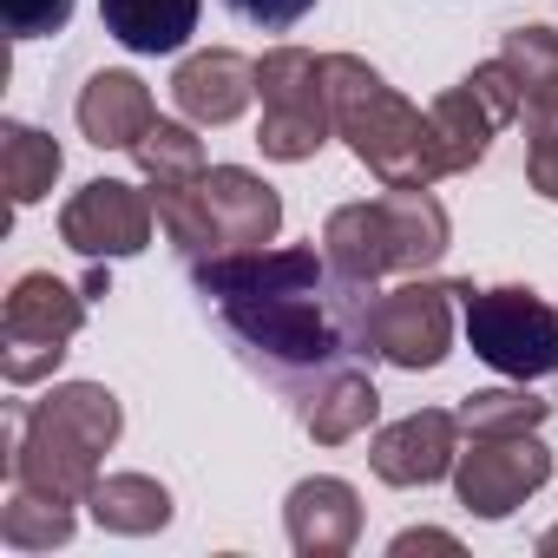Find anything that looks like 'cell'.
I'll return each mask as SVG.
<instances>
[{
    "mask_svg": "<svg viewBox=\"0 0 558 558\" xmlns=\"http://www.w3.org/2000/svg\"><path fill=\"white\" fill-rule=\"evenodd\" d=\"M191 283H197L204 310L217 316V329L230 336V349L243 355V368H256L290 401H303L342 362H362V355L375 362V349H368L375 290L349 283L310 243L204 256V263H191Z\"/></svg>",
    "mask_w": 558,
    "mask_h": 558,
    "instance_id": "6da1fadb",
    "label": "cell"
},
{
    "mask_svg": "<svg viewBox=\"0 0 558 558\" xmlns=\"http://www.w3.org/2000/svg\"><path fill=\"white\" fill-rule=\"evenodd\" d=\"M125 434V408L99 381H60L47 401H14L8 414V480L80 499L99 486L106 453Z\"/></svg>",
    "mask_w": 558,
    "mask_h": 558,
    "instance_id": "7a4b0ae2",
    "label": "cell"
},
{
    "mask_svg": "<svg viewBox=\"0 0 558 558\" xmlns=\"http://www.w3.org/2000/svg\"><path fill=\"white\" fill-rule=\"evenodd\" d=\"M323 73H329L336 138H349V151H355L388 191H434V178H447L440 145H434V119L414 112L368 60H355V53H323Z\"/></svg>",
    "mask_w": 558,
    "mask_h": 558,
    "instance_id": "3957f363",
    "label": "cell"
},
{
    "mask_svg": "<svg viewBox=\"0 0 558 558\" xmlns=\"http://www.w3.org/2000/svg\"><path fill=\"white\" fill-rule=\"evenodd\" d=\"M453 223L434 191H381L368 204H342L323 223V256L349 283H381V276H421L447 256Z\"/></svg>",
    "mask_w": 558,
    "mask_h": 558,
    "instance_id": "277c9868",
    "label": "cell"
},
{
    "mask_svg": "<svg viewBox=\"0 0 558 558\" xmlns=\"http://www.w3.org/2000/svg\"><path fill=\"white\" fill-rule=\"evenodd\" d=\"M158 197V230L184 263L230 256V250H269L283 230V197L243 165H210L197 184L151 191Z\"/></svg>",
    "mask_w": 558,
    "mask_h": 558,
    "instance_id": "5b68a950",
    "label": "cell"
},
{
    "mask_svg": "<svg viewBox=\"0 0 558 558\" xmlns=\"http://www.w3.org/2000/svg\"><path fill=\"white\" fill-rule=\"evenodd\" d=\"M256 99H263V125H256L263 158L303 165V158H316L329 145L336 112H329L323 53H310V47H269L256 60Z\"/></svg>",
    "mask_w": 558,
    "mask_h": 558,
    "instance_id": "8992f818",
    "label": "cell"
},
{
    "mask_svg": "<svg viewBox=\"0 0 558 558\" xmlns=\"http://www.w3.org/2000/svg\"><path fill=\"white\" fill-rule=\"evenodd\" d=\"M80 329H86V290L60 283L53 269H27L8 290V310H0V375H8V388L47 381Z\"/></svg>",
    "mask_w": 558,
    "mask_h": 558,
    "instance_id": "52a82bcc",
    "label": "cell"
},
{
    "mask_svg": "<svg viewBox=\"0 0 558 558\" xmlns=\"http://www.w3.org/2000/svg\"><path fill=\"white\" fill-rule=\"evenodd\" d=\"M460 310H466V342L486 368H499L506 381H538L558 368V310L525 290V283H499V290H473L460 283Z\"/></svg>",
    "mask_w": 558,
    "mask_h": 558,
    "instance_id": "ba28073f",
    "label": "cell"
},
{
    "mask_svg": "<svg viewBox=\"0 0 558 558\" xmlns=\"http://www.w3.org/2000/svg\"><path fill=\"white\" fill-rule=\"evenodd\" d=\"M453 303H460V283H440V276H414L401 290H375V310H368L375 362L408 368V375L440 368L453 349Z\"/></svg>",
    "mask_w": 558,
    "mask_h": 558,
    "instance_id": "9c48e42d",
    "label": "cell"
},
{
    "mask_svg": "<svg viewBox=\"0 0 558 558\" xmlns=\"http://www.w3.org/2000/svg\"><path fill=\"white\" fill-rule=\"evenodd\" d=\"M545 480H551V447L538 440V427H525V434H466V447L453 460V499L473 519H512Z\"/></svg>",
    "mask_w": 558,
    "mask_h": 558,
    "instance_id": "30bf717a",
    "label": "cell"
},
{
    "mask_svg": "<svg viewBox=\"0 0 558 558\" xmlns=\"http://www.w3.org/2000/svg\"><path fill=\"white\" fill-rule=\"evenodd\" d=\"M427 119H434L440 165H447V171H473V165L493 151V138L519 119V80H512V66H506V60L473 66L460 86H447V93L427 106Z\"/></svg>",
    "mask_w": 558,
    "mask_h": 558,
    "instance_id": "8fae6325",
    "label": "cell"
},
{
    "mask_svg": "<svg viewBox=\"0 0 558 558\" xmlns=\"http://www.w3.org/2000/svg\"><path fill=\"white\" fill-rule=\"evenodd\" d=\"M151 223H158V197L125 184V178H93L66 197L60 210V243L93 256V263H112V256H138L151 243Z\"/></svg>",
    "mask_w": 558,
    "mask_h": 558,
    "instance_id": "7c38bea8",
    "label": "cell"
},
{
    "mask_svg": "<svg viewBox=\"0 0 558 558\" xmlns=\"http://www.w3.org/2000/svg\"><path fill=\"white\" fill-rule=\"evenodd\" d=\"M368 460H375V480H388V486H434L460 460V421L447 408H414L375 434Z\"/></svg>",
    "mask_w": 558,
    "mask_h": 558,
    "instance_id": "4fadbf2b",
    "label": "cell"
},
{
    "mask_svg": "<svg viewBox=\"0 0 558 558\" xmlns=\"http://www.w3.org/2000/svg\"><path fill=\"white\" fill-rule=\"evenodd\" d=\"M283 525H290V545L303 558H342L362 538V493L336 473L296 480L290 499H283Z\"/></svg>",
    "mask_w": 558,
    "mask_h": 558,
    "instance_id": "5bb4252c",
    "label": "cell"
},
{
    "mask_svg": "<svg viewBox=\"0 0 558 558\" xmlns=\"http://www.w3.org/2000/svg\"><path fill=\"white\" fill-rule=\"evenodd\" d=\"M171 99L191 125H230L256 99V60H243L230 47H204L171 73Z\"/></svg>",
    "mask_w": 558,
    "mask_h": 558,
    "instance_id": "9a60e30c",
    "label": "cell"
},
{
    "mask_svg": "<svg viewBox=\"0 0 558 558\" xmlns=\"http://www.w3.org/2000/svg\"><path fill=\"white\" fill-rule=\"evenodd\" d=\"M80 132H86V145H99V151H132L145 132H151V119H158V106H151V86L138 80V73H119V66H106V73H93L86 86H80Z\"/></svg>",
    "mask_w": 558,
    "mask_h": 558,
    "instance_id": "2e32d148",
    "label": "cell"
},
{
    "mask_svg": "<svg viewBox=\"0 0 558 558\" xmlns=\"http://www.w3.org/2000/svg\"><path fill=\"white\" fill-rule=\"evenodd\" d=\"M375 414H381V388H375L355 362H342L336 375H323V381L296 401V421H303V434H310L316 447H342V440L368 434Z\"/></svg>",
    "mask_w": 558,
    "mask_h": 558,
    "instance_id": "e0dca14e",
    "label": "cell"
},
{
    "mask_svg": "<svg viewBox=\"0 0 558 558\" xmlns=\"http://www.w3.org/2000/svg\"><path fill=\"white\" fill-rule=\"evenodd\" d=\"M499 60L519 80V119L532 132H558V34L551 27H506Z\"/></svg>",
    "mask_w": 558,
    "mask_h": 558,
    "instance_id": "ac0fdd59",
    "label": "cell"
},
{
    "mask_svg": "<svg viewBox=\"0 0 558 558\" xmlns=\"http://www.w3.org/2000/svg\"><path fill=\"white\" fill-rule=\"evenodd\" d=\"M204 0H99V21L125 53H178L197 34Z\"/></svg>",
    "mask_w": 558,
    "mask_h": 558,
    "instance_id": "d6986e66",
    "label": "cell"
},
{
    "mask_svg": "<svg viewBox=\"0 0 558 558\" xmlns=\"http://www.w3.org/2000/svg\"><path fill=\"white\" fill-rule=\"evenodd\" d=\"M66 171V151L40 132V125H21V119H0V184H8L14 210H34Z\"/></svg>",
    "mask_w": 558,
    "mask_h": 558,
    "instance_id": "ffe728a7",
    "label": "cell"
},
{
    "mask_svg": "<svg viewBox=\"0 0 558 558\" xmlns=\"http://www.w3.org/2000/svg\"><path fill=\"white\" fill-rule=\"evenodd\" d=\"M86 512H93L106 532L145 538V532H165V525H171V493H165L151 473H99V486L86 493Z\"/></svg>",
    "mask_w": 558,
    "mask_h": 558,
    "instance_id": "44dd1931",
    "label": "cell"
},
{
    "mask_svg": "<svg viewBox=\"0 0 558 558\" xmlns=\"http://www.w3.org/2000/svg\"><path fill=\"white\" fill-rule=\"evenodd\" d=\"M80 499H60V493H40V486H21L8 480V506H0V545H14V551H53L73 538Z\"/></svg>",
    "mask_w": 558,
    "mask_h": 558,
    "instance_id": "7402d4cb",
    "label": "cell"
},
{
    "mask_svg": "<svg viewBox=\"0 0 558 558\" xmlns=\"http://www.w3.org/2000/svg\"><path fill=\"white\" fill-rule=\"evenodd\" d=\"M132 158H138V171L151 178V191H178V184H197V178L210 171L204 138H197L191 125H171V119H151V132L132 145Z\"/></svg>",
    "mask_w": 558,
    "mask_h": 558,
    "instance_id": "603a6c76",
    "label": "cell"
},
{
    "mask_svg": "<svg viewBox=\"0 0 558 558\" xmlns=\"http://www.w3.org/2000/svg\"><path fill=\"white\" fill-rule=\"evenodd\" d=\"M551 408L558 401H538L519 381V388H480V395H466L453 408V421H460V434H525V427H545Z\"/></svg>",
    "mask_w": 558,
    "mask_h": 558,
    "instance_id": "cb8c5ba5",
    "label": "cell"
},
{
    "mask_svg": "<svg viewBox=\"0 0 558 558\" xmlns=\"http://www.w3.org/2000/svg\"><path fill=\"white\" fill-rule=\"evenodd\" d=\"M80 0H0V21H8L14 40H47V34H66Z\"/></svg>",
    "mask_w": 558,
    "mask_h": 558,
    "instance_id": "d4e9b609",
    "label": "cell"
},
{
    "mask_svg": "<svg viewBox=\"0 0 558 558\" xmlns=\"http://www.w3.org/2000/svg\"><path fill=\"white\" fill-rule=\"evenodd\" d=\"M223 8L236 14V21H250V27H263V34H290L316 0H223Z\"/></svg>",
    "mask_w": 558,
    "mask_h": 558,
    "instance_id": "484cf974",
    "label": "cell"
},
{
    "mask_svg": "<svg viewBox=\"0 0 558 558\" xmlns=\"http://www.w3.org/2000/svg\"><path fill=\"white\" fill-rule=\"evenodd\" d=\"M525 184L545 204H558V132H532L525 138Z\"/></svg>",
    "mask_w": 558,
    "mask_h": 558,
    "instance_id": "4316f807",
    "label": "cell"
},
{
    "mask_svg": "<svg viewBox=\"0 0 558 558\" xmlns=\"http://www.w3.org/2000/svg\"><path fill=\"white\" fill-rule=\"evenodd\" d=\"M388 551H395V558H408V551H447V558H453L460 538H453V532H434V525H414V532H401Z\"/></svg>",
    "mask_w": 558,
    "mask_h": 558,
    "instance_id": "83f0119b",
    "label": "cell"
},
{
    "mask_svg": "<svg viewBox=\"0 0 558 558\" xmlns=\"http://www.w3.org/2000/svg\"><path fill=\"white\" fill-rule=\"evenodd\" d=\"M538 551H545V558H558V525H551V532L538 538Z\"/></svg>",
    "mask_w": 558,
    "mask_h": 558,
    "instance_id": "f1b7e54d",
    "label": "cell"
}]
</instances>
